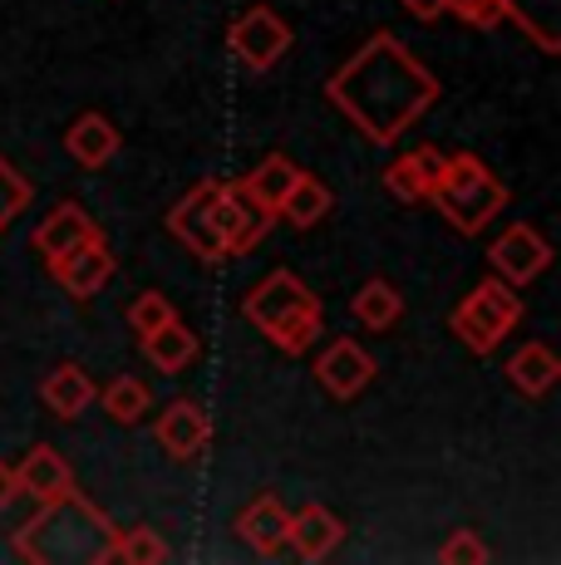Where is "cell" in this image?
<instances>
[{
  "instance_id": "8fae6325",
  "label": "cell",
  "mask_w": 561,
  "mask_h": 565,
  "mask_svg": "<svg viewBox=\"0 0 561 565\" xmlns=\"http://www.w3.org/2000/svg\"><path fill=\"white\" fill-rule=\"evenodd\" d=\"M154 438H158V448H163L168 458L188 462L212 443V418L192 404V398H178V404H168L163 413H158Z\"/></svg>"
},
{
  "instance_id": "4fadbf2b",
  "label": "cell",
  "mask_w": 561,
  "mask_h": 565,
  "mask_svg": "<svg viewBox=\"0 0 561 565\" xmlns=\"http://www.w3.org/2000/svg\"><path fill=\"white\" fill-rule=\"evenodd\" d=\"M236 531H242V541L256 551V556H280V551L290 546V512L276 502L272 492L256 497L252 507H246L242 516H236Z\"/></svg>"
},
{
  "instance_id": "7402d4cb",
  "label": "cell",
  "mask_w": 561,
  "mask_h": 565,
  "mask_svg": "<svg viewBox=\"0 0 561 565\" xmlns=\"http://www.w3.org/2000/svg\"><path fill=\"white\" fill-rule=\"evenodd\" d=\"M144 354L154 369H163V374H178V369H188L198 360V334L188 330L182 320H168L163 330L144 334Z\"/></svg>"
},
{
  "instance_id": "44dd1931",
  "label": "cell",
  "mask_w": 561,
  "mask_h": 565,
  "mask_svg": "<svg viewBox=\"0 0 561 565\" xmlns=\"http://www.w3.org/2000/svg\"><path fill=\"white\" fill-rule=\"evenodd\" d=\"M330 206H336V198H330V188L316 178V172H296V182H290L286 202H280V216H286L290 226H316L330 216Z\"/></svg>"
},
{
  "instance_id": "52a82bcc",
  "label": "cell",
  "mask_w": 561,
  "mask_h": 565,
  "mask_svg": "<svg viewBox=\"0 0 561 565\" xmlns=\"http://www.w3.org/2000/svg\"><path fill=\"white\" fill-rule=\"evenodd\" d=\"M212 198H218V182H202V188H192L188 198L168 212V232L178 236L182 246H188L192 256L202 260H226V246H222V232L218 222H212Z\"/></svg>"
},
{
  "instance_id": "ac0fdd59",
  "label": "cell",
  "mask_w": 561,
  "mask_h": 565,
  "mask_svg": "<svg viewBox=\"0 0 561 565\" xmlns=\"http://www.w3.org/2000/svg\"><path fill=\"white\" fill-rule=\"evenodd\" d=\"M64 148H70V158L80 162V168H104V162L118 153V128L104 114H84V118H74V128L64 134Z\"/></svg>"
},
{
  "instance_id": "cb8c5ba5",
  "label": "cell",
  "mask_w": 561,
  "mask_h": 565,
  "mask_svg": "<svg viewBox=\"0 0 561 565\" xmlns=\"http://www.w3.org/2000/svg\"><path fill=\"white\" fill-rule=\"evenodd\" d=\"M350 315L364 324V330H390V324L404 315V296L390 286V280H364L350 296Z\"/></svg>"
},
{
  "instance_id": "f1b7e54d",
  "label": "cell",
  "mask_w": 561,
  "mask_h": 565,
  "mask_svg": "<svg viewBox=\"0 0 561 565\" xmlns=\"http://www.w3.org/2000/svg\"><path fill=\"white\" fill-rule=\"evenodd\" d=\"M438 561H444V565H488V561H493V551L483 546L478 531L463 526V531H453L444 546H438Z\"/></svg>"
},
{
  "instance_id": "d6a6232c",
  "label": "cell",
  "mask_w": 561,
  "mask_h": 565,
  "mask_svg": "<svg viewBox=\"0 0 561 565\" xmlns=\"http://www.w3.org/2000/svg\"><path fill=\"white\" fill-rule=\"evenodd\" d=\"M20 497V482H15V467L10 462H0V512H6L10 502H15Z\"/></svg>"
},
{
  "instance_id": "6da1fadb",
  "label": "cell",
  "mask_w": 561,
  "mask_h": 565,
  "mask_svg": "<svg viewBox=\"0 0 561 565\" xmlns=\"http://www.w3.org/2000/svg\"><path fill=\"white\" fill-rule=\"evenodd\" d=\"M326 99H336V108L370 143L390 148L428 114V104L438 99V79L414 60V50L380 30L326 79Z\"/></svg>"
},
{
  "instance_id": "9a60e30c",
  "label": "cell",
  "mask_w": 561,
  "mask_h": 565,
  "mask_svg": "<svg viewBox=\"0 0 561 565\" xmlns=\"http://www.w3.org/2000/svg\"><path fill=\"white\" fill-rule=\"evenodd\" d=\"M15 482L25 497H35V502H55L74 487V472L70 462H64L60 448H50V443H35V448L25 452V462L15 467Z\"/></svg>"
},
{
  "instance_id": "e0dca14e",
  "label": "cell",
  "mask_w": 561,
  "mask_h": 565,
  "mask_svg": "<svg viewBox=\"0 0 561 565\" xmlns=\"http://www.w3.org/2000/svg\"><path fill=\"white\" fill-rule=\"evenodd\" d=\"M296 162H290L286 153H272V158H262L252 172H246L236 188H242V198L256 206V212H266V216H276L280 212V202H286V192H290V182H296Z\"/></svg>"
},
{
  "instance_id": "603a6c76",
  "label": "cell",
  "mask_w": 561,
  "mask_h": 565,
  "mask_svg": "<svg viewBox=\"0 0 561 565\" xmlns=\"http://www.w3.org/2000/svg\"><path fill=\"white\" fill-rule=\"evenodd\" d=\"M507 20H517L542 54L561 50V0H507Z\"/></svg>"
},
{
  "instance_id": "83f0119b",
  "label": "cell",
  "mask_w": 561,
  "mask_h": 565,
  "mask_svg": "<svg viewBox=\"0 0 561 565\" xmlns=\"http://www.w3.org/2000/svg\"><path fill=\"white\" fill-rule=\"evenodd\" d=\"M168 320H178V310H172V300L163 290H144V296L128 306V324H134V334H154L163 330Z\"/></svg>"
},
{
  "instance_id": "5bb4252c",
  "label": "cell",
  "mask_w": 561,
  "mask_h": 565,
  "mask_svg": "<svg viewBox=\"0 0 561 565\" xmlns=\"http://www.w3.org/2000/svg\"><path fill=\"white\" fill-rule=\"evenodd\" d=\"M89 236H104L99 232V222H94L89 212H84L80 202H60L55 212L45 216V222L30 232V242H35V252L45 256V260H55V256H64L70 246H80V242H89Z\"/></svg>"
},
{
  "instance_id": "1f68e13d",
  "label": "cell",
  "mask_w": 561,
  "mask_h": 565,
  "mask_svg": "<svg viewBox=\"0 0 561 565\" xmlns=\"http://www.w3.org/2000/svg\"><path fill=\"white\" fill-rule=\"evenodd\" d=\"M409 162H414V172H419V182H424V192H434L438 178H444V168H448V158L438 153V148H414V153H409Z\"/></svg>"
},
{
  "instance_id": "ffe728a7",
  "label": "cell",
  "mask_w": 561,
  "mask_h": 565,
  "mask_svg": "<svg viewBox=\"0 0 561 565\" xmlns=\"http://www.w3.org/2000/svg\"><path fill=\"white\" fill-rule=\"evenodd\" d=\"M507 379H512L517 394L542 398L547 388L561 379V364H557V354L547 350V344H522V350L507 360Z\"/></svg>"
},
{
  "instance_id": "7c38bea8",
  "label": "cell",
  "mask_w": 561,
  "mask_h": 565,
  "mask_svg": "<svg viewBox=\"0 0 561 565\" xmlns=\"http://www.w3.org/2000/svg\"><path fill=\"white\" fill-rule=\"evenodd\" d=\"M316 379H320V388H326V394L354 398V394H364V388H370L374 360H370V354H364L354 340H336V344H330V350L316 360Z\"/></svg>"
},
{
  "instance_id": "30bf717a",
  "label": "cell",
  "mask_w": 561,
  "mask_h": 565,
  "mask_svg": "<svg viewBox=\"0 0 561 565\" xmlns=\"http://www.w3.org/2000/svg\"><path fill=\"white\" fill-rule=\"evenodd\" d=\"M212 222H218V232H222L226 256H242V252H252V246L266 236L272 216L256 212V206L242 198V188H236V182H232V188L218 182V198H212Z\"/></svg>"
},
{
  "instance_id": "ba28073f",
  "label": "cell",
  "mask_w": 561,
  "mask_h": 565,
  "mask_svg": "<svg viewBox=\"0 0 561 565\" xmlns=\"http://www.w3.org/2000/svg\"><path fill=\"white\" fill-rule=\"evenodd\" d=\"M488 260L507 286H527V280H537L547 266H552V246H547L527 222H512L498 242L488 246Z\"/></svg>"
},
{
  "instance_id": "2e32d148",
  "label": "cell",
  "mask_w": 561,
  "mask_h": 565,
  "mask_svg": "<svg viewBox=\"0 0 561 565\" xmlns=\"http://www.w3.org/2000/svg\"><path fill=\"white\" fill-rule=\"evenodd\" d=\"M345 541V521L336 512H326L320 502H306L300 512H290V546L300 561H326Z\"/></svg>"
},
{
  "instance_id": "3957f363",
  "label": "cell",
  "mask_w": 561,
  "mask_h": 565,
  "mask_svg": "<svg viewBox=\"0 0 561 565\" xmlns=\"http://www.w3.org/2000/svg\"><path fill=\"white\" fill-rule=\"evenodd\" d=\"M428 202L448 216L453 232L478 236L507 206V188H502V178H493V168H483V158L453 153L444 178H438V188L428 192Z\"/></svg>"
},
{
  "instance_id": "4316f807",
  "label": "cell",
  "mask_w": 561,
  "mask_h": 565,
  "mask_svg": "<svg viewBox=\"0 0 561 565\" xmlns=\"http://www.w3.org/2000/svg\"><path fill=\"white\" fill-rule=\"evenodd\" d=\"M35 202V188H30V178H20L15 168H10L6 158H0V232H6L10 222H15L25 206Z\"/></svg>"
},
{
  "instance_id": "4dcf8cb0",
  "label": "cell",
  "mask_w": 561,
  "mask_h": 565,
  "mask_svg": "<svg viewBox=\"0 0 561 565\" xmlns=\"http://www.w3.org/2000/svg\"><path fill=\"white\" fill-rule=\"evenodd\" d=\"M384 188H390L399 202H424V198H428L424 182H419V172H414V162H409V153L394 158L390 168H384Z\"/></svg>"
},
{
  "instance_id": "484cf974",
  "label": "cell",
  "mask_w": 561,
  "mask_h": 565,
  "mask_svg": "<svg viewBox=\"0 0 561 565\" xmlns=\"http://www.w3.org/2000/svg\"><path fill=\"white\" fill-rule=\"evenodd\" d=\"M114 561H128V565H163V561H168V541L158 536L154 526H128V531H118V541H114Z\"/></svg>"
},
{
  "instance_id": "8992f818",
  "label": "cell",
  "mask_w": 561,
  "mask_h": 565,
  "mask_svg": "<svg viewBox=\"0 0 561 565\" xmlns=\"http://www.w3.org/2000/svg\"><path fill=\"white\" fill-rule=\"evenodd\" d=\"M226 50H232L236 64H246V70L262 74L290 50V25L276 15L272 6H252L232 20V30H226Z\"/></svg>"
},
{
  "instance_id": "7a4b0ae2",
  "label": "cell",
  "mask_w": 561,
  "mask_h": 565,
  "mask_svg": "<svg viewBox=\"0 0 561 565\" xmlns=\"http://www.w3.org/2000/svg\"><path fill=\"white\" fill-rule=\"evenodd\" d=\"M118 526L84 492L40 502V512L15 531V556L30 565H104L114 561Z\"/></svg>"
},
{
  "instance_id": "d4e9b609",
  "label": "cell",
  "mask_w": 561,
  "mask_h": 565,
  "mask_svg": "<svg viewBox=\"0 0 561 565\" xmlns=\"http://www.w3.org/2000/svg\"><path fill=\"white\" fill-rule=\"evenodd\" d=\"M99 404H104V413H109L114 423H128V428H134V423L148 413V404H154V394H148V384H138V379L118 374L114 384L99 394Z\"/></svg>"
},
{
  "instance_id": "836d02e7",
  "label": "cell",
  "mask_w": 561,
  "mask_h": 565,
  "mask_svg": "<svg viewBox=\"0 0 561 565\" xmlns=\"http://www.w3.org/2000/svg\"><path fill=\"white\" fill-rule=\"evenodd\" d=\"M399 6H404L414 20H438L444 15V0H399Z\"/></svg>"
},
{
  "instance_id": "277c9868",
  "label": "cell",
  "mask_w": 561,
  "mask_h": 565,
  "mask_svg": "<svg viewBox=\"0 0 561 565\" xmlns=\"http://www.w3.org/2000/svg\"><path fill=\"white\" fill-rule=\"evenodd\" d=\"M517 320H522V296H517L507 280H483V286H473L468 296L458 300L448 324L473 354H488V350H498L502 334L512 330Z\"/></svg>"
},
{
  "instance_id": "9c48e42d",
  "label": "cell",
  "mask_w": 561,
  "mask_h": 565,
  "mask_svg": "<svg viewBox=\"0 0 561 565\" xmlns=\"http://www.w3.org/2000/svg\"><path fill=\"white\" fill-rule=\"evenodd\" d=\"M50 270H55V280L70 290L74 300H89V296H99L104 280L114 276V252H109L104 236H89V242L70 246L64 256L50 260Z\"/></svg>"
},
{
  "instance_id": "d6986e66",
  "label": "cell",
  "mask_w": 561,
  "mask_h": 565,
  "mask_svg": "<svg viewBox=\"0 0 561 565\" xmlns=\"http://www.w3.org/2000/svg\"><path fill=\"white\" fill-rule=\"evenodd\" d=\"M40 398L50 404L55 418H80V413L94 404V384L80 364H60V369H50V379L40 384Z\"/></svg>"
},
{
  "instance_id": "5b68a950",
  "label": "cell",
  "mask_w": 561,
  "mask_h": 565,
  "mask_svg": "<svg viewBox=\"0 0 561 565\" xmlns=\"http://www.w3.org/2000/svg\"><path fill=\"white\" fill-rule=\"evenodd\" d=\"M246 320L256 324V330L272 340V334H280L286 324H296L300 315H320V300L306 290V280L290 276V270H272V276L262 280V286L246 296Z\"/></svg>"
},
{
  "instance_id": "f546056e",
  "label": "cell",
  "mask_w": 561,
  "mask_h": 565,
  "mask_svg": "<svg viewBox=\"0 0 561 565\" xmlns=\"http://www.w3.org/2000/svg\"><path fill=\"white\" fill-rule=\"evenodd\" d=\"M444 10H453L473 30H493L507 20V0H444Z\"/></svg>"
}]
</instances>
